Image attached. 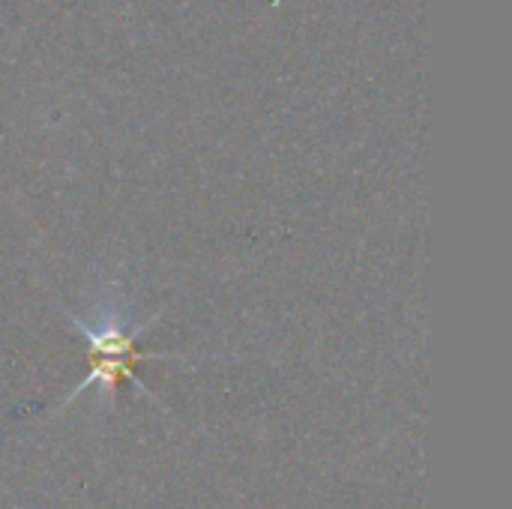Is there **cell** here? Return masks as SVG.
Instances as JSON below:
<instances>
[{
    "mask_svg": "<svg viewBox=\"0 0 512 509\" xmlns=\"http://www.w3.org/2000/svg\"><path fill=\"white\" fill-rule=\"evenodd\" d=\"M69 321L75 324V330L84 336L87 342V363H90V372L78 381V387L66 396L63 408L72 405L81 393H87L90 387H99V396H102V405L111 408L114 399H117V390L123 381H132L147 399L159 402V396L144 387V381L135 375V366L144 363V360H177V354H159V351H141L138 348V336L147 333L159 315L147 318L144 324H135V327H126L117 315H108L99 318V324H90V321H81L78 315H69Z\"/></svg>",
    "mask_w": 512,
    "mask_h": 509,
    "instance_id": "1",
    "label": "cell"
}]
</instances>
